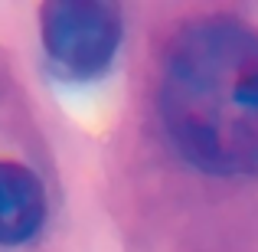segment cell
<instances>
[{
	"instance_id": "cell-1",
	"label": "cell",
	"mask_w": 258,
	"mask_h": 252,
	"mask_svg": "<svg viewBox=\"0 0 258 252\" xmlns=\"http://www.w3.org/2000/svg\"><path fill=\"white\" fill-rule=\"evenodd\" d=\"M157 115L186 164L213 177L258 174V30L196 17L167 43Z\"/></svg>"
},
{
	"instance_id": "cell-2",
	"label": "cell",
	"mask_w": 258,
	"mask_h": 252,
	"mask_svg": "<svg viewBox=\"0 0 258 252\" xmlns=\"http://www.w3.org/2000/svg\"><path fill=\"white\" fill-rule=\"evenodd\" d=\"M39 33L49 66L69 82H92L111 69L124 20L101 0H49L39 10Z\"/></svg>"
},
{
	"instance_id": "cell-3",
	"label": "cell",
	"mask_w": 258,
	"mask_h": 252,
	"mask_svg": "<svg viewBox=\"0 0 258 252\" xmlns=\"http://www.w3.org/2000/svg\"><path fill=\"white\" fill-rule=\"evenodd\" d=\"M46 220V190L30 167L0 161V246L33 239Z\"/></svg>"
}]
</instances>
